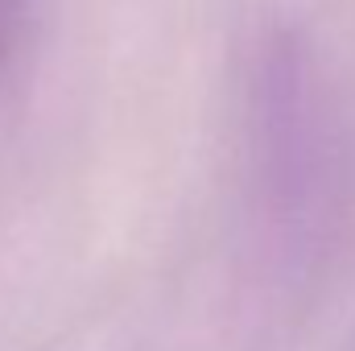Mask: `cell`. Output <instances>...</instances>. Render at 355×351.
Returning <instances> with one entry per match:
<instances>
[{"instance_id":"1","label":"cell","mask_w":355,"mask_h":351,"mask_svg":"<svg viewBox=\"0 0 355 351\" xmlns=\"http://www.w3.org/2000/svg\"><path fill=\"white\" fill-rule=\"evenodd\" d=\"M244 190L268 285L302 293L331 261L352 194L343 108L306 25H261L244 71Z\"/></svg>"},{"instance_id":"2","label":"cell","mask_w":355,"mask_h":351,"mask_svg":"<svg viewBox=\"0 0 355 351\" xmlns=\"http://www.w3.org/2000/svg\"><path fill=\"white\" fill-rule=\"evenodd\" d=\"M25 17H29V0H0V79L17 62L21 37H25Z\"/></svg>"}]
</instances>
